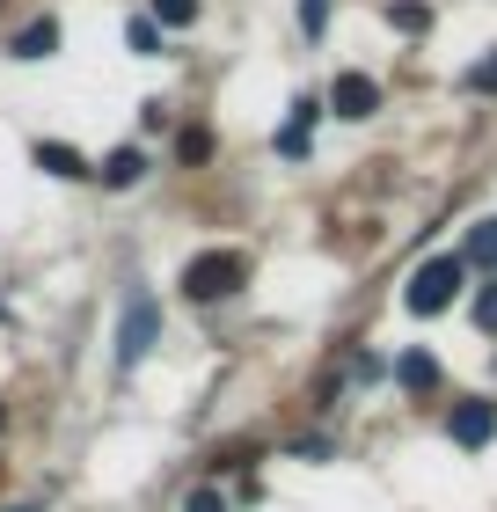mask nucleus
I'll return each instance as SVG.
<instances>
[{
    "mask_svg": "<svg viewBox=\"0 0 497 512\" xmlns=\"http://www.w3.org/2000/svg\"><path fill=\"white\" fill-rule=\"evenodd\" d=\"M461 286H468V256H461V249H454V256H432V264H417L410 293H402V308H410V315H446Z\"/></svg>",
    "mask_w": 497,
    "mask_h": 512,
    "instance_id": "obj_1",
    "label": "nucleus"
},
{
    "mask_svg": "<svg viewBox=\"0 0 497 512\" xmlns=\"http://www.w3.org/2000/svg\"><path fill=\"white\" fill-rule=\"evenodd\" d=\"M242 286H249V256L242 249H205V256L183 264V293H191V300H227Z\"/></svg>",
    "mask_w": 497,
    "mask_h": 512,
    "instance_id": "obj_2",
    "label": "nucleus"
},
{
    "mask_svg": "<svg viewBox=\"0 0 497 512\" xmlns=\"http://www.w3.org/2000/svg\"><path fill=\"white\" fill-rule=\"evenodd\" d=\"M154 337H161V308L147 293H132L125 300V322H117V366H139L154 352Z\"/></svg>",
    "mask_w": 497,
    "mask_h": 512,
    "instance_id": "obj_3",
    "label": "nucleus"
},
{
    "mask_svg": "<svg viewBox=\"0 0 497 512\" xmlns=\"http://www.w3.org/2000/svg\"><path fill=\"white\" fill-rule=\"evenodd\" d=\"M446 432H454V447H490V432H497V403H490V395H461L454 417H446Z\"/></svg>",
    "mask_w": 497,
    "mask_h": 512,
    "instance_id": "obj_4",
    "label": "nucleus"
},
{
    "mask_svg": "<svg viewBox=\"0 0 497 512\" xmlns=\"http://www.w3.org/2000/svg\"><path fill=\"white\" fill-rule=\"evenodd\" d=\"M329 110L359 125V118H373V110H381V88H373L366 74H337V81H329Z\"/></svg>",
    "mask_w": 497,
    "mask_h": 512,
    "instance_id": "obj_5",
    "label": "nucleus"
},
{
    "mask_svg": "<svg viewBox=\"0 0 497 512\" xmlns=\"http://www.w3.org/2000/svg\"><path fill=\"white\" fill-rule=\"evenodd\" d=\"M52 52H59V22L52 15H37V22L15 30V59H52Z\"/></svg>",
    "mask_w": 497,
    "mask_h": 512,
    "instance_id": "obj_6",
    "label": "nucleus"
},
{
    "mask_svg": "<svg viewBox=\"0 0 497 512\" xmlns=\"http://www.w3.org/2000/svg\"><path fill=\"white\" fill-rule=\"evenodd\" d=\"M395 381L410 388V395H432V388H439V359H432V352H402V359H395Z\"/></svg>",
    "mask_w": 497,
    "mask_h": 512,
    "instance_id": "obj_7",
    "label": "nucleus"
},
{
    "mask_svg": "<svg viewBox=\"0 0 497 512\" xmlns=\"http://www.w3.org/2000/svg\"><path fill=\"white\" fill-rule=\"evenodd\" d=\"M37 169H44V176H66V183H74V176H88V161H81L74 147H66V139H37Z\"/></svg>",
    "mask_w": 497,
    "mask_h": 512,
    "instance_id": "obj_8",
    "label": "nucleus"
},
{
    "mask_svg": "<svg viewBox=\"0 0 497 512\" xmlns=\"http://www.w3.org/2000/svg\"><path fill=\"white\" fill-rule=\"evenodd\" d=\"M103 183H110V191H132V183L139 176H147V154H139V147H117L110 161H103V169H96Z\"/></svg>",
    "mask_w": 497,
    "mask_h": 512,
    "instance_id": "obj_9",
    "label": "nucleus"
},
{
    "mask_svg": "<svg viewBox=\"0 0 497 512\" xmlns=\"http://www.w3.org/2000/svg\"><path fill=\"white\" fill-rule=\"evenodd\" d=\"M307 132H315V103H293V118H286V132H278V154H307Z\"/></svg>",
    "mask_w": 497,
    "mask_h": 512,
    "instance_id": "obj_10",
    "label": "nucleus"
},
{
    "mask_svg": "<svg viewBox=\"0 0 497 512\" xmlns=\"http://www.w3.org/2000/svg\"><path fill=\"white\" fill-rule=\"evenodd\" d=\"M125 44H132L139 59H154V52H161V22H154V15H132V22H125Z\"/></svg>",
    "mask_w": 497,
    "mask_h": 512,
    "instance_id": "obj_11",
    "label": "nucleus"
},
{
    "mask_svg": "<svg viewBox=\"0 0 497 512\" xmlns=\"http://www.w3.org/2000/svg\"><path fill=\"white\" fill-rule=\"evenodd\" d=\"M388 22H395L402 37H424V30H432V8H417V0H395V8H388Z\"/></svg>",
    "mask_w": 497,
    "mask_h": 512,
    "instance_id": "obj_12",
    "label": "nucleus"
},
{
    "mask_svg": "<svg viewBox=\"0 0 497 512\" xmlns=\"http://www.w3.org/2000/svg\"><path fill=\"white\" fill-rule=\"evenodd\" d=\"M154 22H161V30H191V22H198V0H154Z\"/></svg>",
    "mask_w": 497,
    "mask_h": 512,
    "instance_id": "obj_13",
    "label": "nucleus"
},
{
    "mask_svg": "<svg viewBox=\"0 0 497 512\" xmlns=\"http://www.w3.org/2000/svg\"><path fill=\"white\" fill-rule=\"evenodd\" d=\"M468 264H497V220H476V235H468Z\"/></svg>",
    "mask_w": 497,
    "mask_h": 512,
    "instance_id": "obj_14",
    "label": "nucleus"
},
{
    "mask_svg": "<svg viewBox=\"0 0 497 512\" xmlns=\"http://www.w3.org/2000/svg\"><path fill=\"white\" fill-rule=\"evenodd\" d=\"M176 154H183V161H205V154H212V132H205V125H191V132L176 139Z\"/></svg>",
    "mask_w": 497,
    "mask_h": 512,
    "instance_id": "obj_15",
    "label": "nucleus"
},
{
    "mask_svg": "<svg viewBox=\"0 0 497 512\" xmlns=\"http://www.w3.org/2000/svg\"><path fill=\"white\" fill-rule=\"evenodd\" d=\"M322 22H329V0H300V30L322 37Z\"/></svg>",
    "mask_w": 497,
    "mask_h": 512,
    "instance_id": "obj_16",
    "label": "nucleus"
},
{
    "mask_svg": "<svg viewBox=\"0 0 497 512\" xmlns=\"http://www.w3.org/2000/svg\"><path fill=\"white\" fill-rule=\"evenodd\" d=\"M476 322H483V330H497V278L476 293Z\"/></svg>",
    "mask_w": 497,
    "mask_h": 512,
    "instance_id": "obj_17",
    "label": "nucleus"
},
{
    "mask_svg": "<svg viewBox=\"0 0 497 512\" xmlns=\"http://www.w3.org/2000/svg\"><path fill=\"white\" fill-rule=\"evenodd\" d=\"M468 88H483V96H490V88H497V52H490L483 66H468Z\"/></svg>",
    "mask_w": 497,
    "mask_h": 512,
    "instance_id": "obj_18",
    "label": "nucleus"
},
{
    "mask_svg": "<svg viewBox=\"0 0 497 512\" xmlns=\"http://www.w3.org/2000/svg\"><path fill=\"white\" fill-rule=\"evenodd\" d=\"M191 512H227V505L212 498V491H198V498H191Z\"/></svg>",
    "mask_w": 497,
    "mask_h": 512,
    "instance_id": "obj_19",
    "label": "nucleus"
},
{
    "mask_svg": "<svg viewBox=\"0 0 497 512\" xmlns=\"http://www.w3.org/2000/svg\"><path fill=\"white\" fill-rule=\"evenodd\" d=\"M0 425H8V410H0Z\"/></svg>",
    "mask_w": 497,
    "mask_h": 512,
    "instance_id": "obj_20",
    "label": "nucleus"
}]
</instances>
